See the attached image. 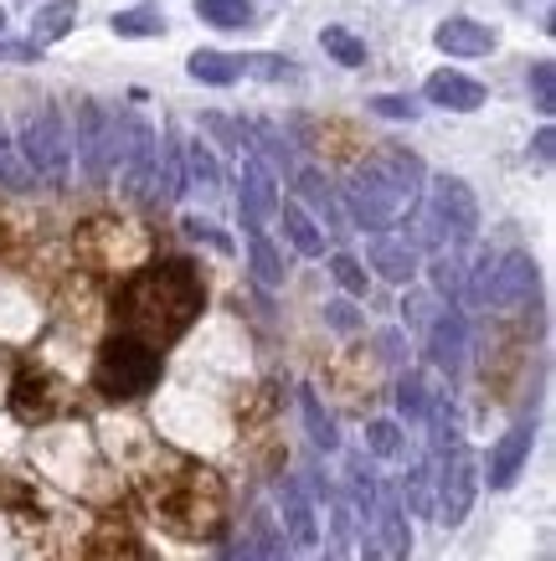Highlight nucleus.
I'll return each instance as SVG.
<instances>
[{"instance_id":"25","label":"nucleus","mask_w":556,"mask_h":561,"mask_svg":"<svg viewBox=\"0 0 556 561\" xmlns=\"http://www.w3.org/2000/svg\"><path fill=\"white\" fill-rule=\"evenodd\" d=\"M196 16L206 26H217V32H242V26H253L258 11L248 0H196Z\"/></svg>"},{"instance_id":"45","label":"nucleus","mask_w":556,"mask_h":561,"mask_svg":"<svg viewBox=\"0 0 556 561\" xmlns=\"http://www.w3.org/2000/svg\"><path fill=\"white\" fill-rule=\"evenodd\" d=\"M552 154H556V135H552V124H546V129L536 135V160L541 165H552Z\"/></svg>"},{"instance_id":"4","label":"nucleus","mask_w":556,"mask_h":561,"mask_svg":"<svg viewBox=\"0 0 556 561\" xmlns=\"http://www.w3.org/2000/svg\"><path fill=\"white\" fill-rule=\"evenodd\" d=\"M16 154L26 160V171L47 186H63L72 171V139H68V124L57 114V103H36L32 114L21 119V135H16Z\"/></svg>"},{"instance_id":"46","label":"nucleus","mask_w":556,"mask_h":561,"mask_svg":"<svg viewBox=\"0 0 556 561\" xmlns=\"http://www.w3.org/2000/svg\"><path fill=\"white\" fill-rule=\"evenodd\" d=\"M382 356L402 360V330H382Z\"/></svg>"},{"instance_id":"1","label":"nucleus","mask_w":556,"mask_h":561,"mask_svg":"<svg viewBox=\"0 0 556 561\" xmlns=\"http://www.w3.org/2000/svg\"><path fill=\"white\" fill-rule=\"evenodd\" d=\"M202 305H206V289H202V278H196V268L181 263V257H170V263H155V268H145L139 278L124 284L118 320L139 341L166 345L202 314Z\"/></svg>"},{"instance_id":"6","label":"nucleus","mask_w":556,"mask_h":561,"mask_svg":"<svg viewBox=\"0 0 556 561\" xmlns=\"http://www.w3.org/2000/svg\"><path fill=\"white\" fill-rule=\"evenodd\" d=\"M118 145H124V119L109 114L99 99L78 103V160L93 186H103L118 171Z\"/></svg>"},{"instance_id":"35","label":"nucleus","mask_w":556,"mask_h":561,"mask_svg":"<svg viewBox=\"0 0 556 561\" xmlns=\"http://www.w3.org/2000/svg\"><path fill=\"white\" fill-rule=\"evenodd\" d=\"M525 83H531V99H536V108L546 114V119H552V108H556V68H552V57H541Z\"/></svg>"},{"instance_id":"50","label":"nucleus","mask_w":556,"mask_h":561,"mask_svg":"<svg viewBox=\"0 0 556 561\" xmlns=\"http://www.w3.org/2000/svg\"><path fill=\"white\" fill-rule=\"evenodd\" d=\"M320 561H325V557H320Z\"/></svg>"},{"instance_id":"24","label":"nucleus","mask_w":556,"mask_h":561,"mask_svg":"<svg viewBox=\"0 0 556 561\" xmlns=\"http://www.w3.org/2000/svg\"><path fill=\"white\" fill-rule=\"evenodd\" d=\"M248 268H253V278L263 284V289H279L288 278V268H284V253L273 248L263 232H248Z\"/></svg>"},{"instance_id":"15","label":"nucleus","mask_w":556,"mask_h":561,"mask_svg":"<svg viewBox=\"0 0 556 561\" xmlns=\"http://www.w3.org/2000/svg\"><path fill=\"white\" fill-rule=\"evenodd\" d=\"M500 36L489 32L485 21H469V16H449L439 21V32H433V47L449 51V57H489Z\"/></svg>"},{"instance_id":"12","label":"nucleus","mask_w":556,"mask_h":561,"mask_svg":"<svg viewBox=\"0 0 556 561\" xmlns=\"http://www.w3.org/2000/svg\"><path fill=\"white\" fill-rule=\"evenodd\" d=\"M531 443H536V423H515L506 438L489 448V490H510L521 479L525 459H531Z\"/></svg>"},{"instance_id":"42","label":"nucleus","mask_w":556,"mask_h":561,"mask_svg":"<svg viewBox=\"0 0 556 561\" xmlns=\"http://www.w3.org/2000/svg\"><path fill=\"white\" fill-rule=\"evenodd\" d=\"M202 124H206V129H212L217 139H227V145H232L237 154L248 150V139H242V129H237V124L227 119V114H202Z\"/></svg>"},{"instance_id":"40","label":"nucleus","mask_w":556,"mask_h":561,"mask_svg":"<svg viewBox=\"0 0 556 561\" xmlns=\"http://www.w3.org/2000/svg\"><path fill=\"white\" fill-rule=\"evenodd\" d=\"M439 309H433V294H407L402 299V320L407 330H428V320H433Z\"/></svg>"},{"instance_id":"20","label":"nucleus","mask_w":556,"mask_h":561,"mask_svg":"<svg viewBox=\"0 0 556 561\" xmlns=\"http://www.w3.org/2000/svg\"><path fill=\"white\" fill-rule=\"evenodd\" d=\"M72 26H78V0H47V5H36V16H32V42L36 47H52Z\"/></svg>"},{"instance_id":"30","label":"nucleus","mask_w":556,"mask_h":561,"mask_svg":"<svg viewBox=\"0 0 556 561\" xmlns=\"http://www.w3.org/2000/svg\"><path fill=\"white\" fill-rule=\"evenodd\" d=\"M320 47L336 57L340 68H366V42L355 32H345V26H325L320 32Z\"/></svg>"},{"instance_id":"5","label":"nucleus","mask_w":556,"mask_h":561,"mask_svg":"<svg viewBox=\"0 0 556 561\" xmlns=\"http://www.w3.org/2000/svg\"><path fill=\"white\" fill-rule=\"evenodd\" d=\"M479 494V463L464 448V438H449L443 448H433V520L443 526H464V515L474 511Z\"/></svg>"},{"instance_id":"10","label":"nucleus","mask_w":556,"mask_h":561,"mask_svg":"<svg viewBox=\"0 0 556 561\" xmlns=\"http://www.w3.org/2000/svg\"><path fill=\"white\" fill-rule=\"evenodd\" d=\"M422 341H428V360H433L443 376L464 371V356H469V324H464V314H458L454 305L439 309V314L428 320Z\"/></svg>"},{"instance_id":"34","label":"nucleus","mask_w":556,"mask_h":561,"mask_svg":"<svg viewBox=\"0 0 556 561\" xmlns=\"http://www.w3.org/2000/svg\"><path fill=\"white\" fill-rule=\"evenodd\" d=\"M366 448L376 454V459H402V454H407L402 433H397V423H387V417L366 427Z\"/></svg>"},{"instance_id":"38","label":"nucleus","mask_w":556,"mask_h":561,"mask_svg":"<svg viewBox=\"0 0 556 561\" xmlns=\"http://www.w3.org/2000/svg\"><path fill=\"white\" fill-rule=\"evenodd\" d=\"M330 273H336V284L345 294H355V299L366 294V268H361L351 253H336V257H330Z\"/></svg>"},{"instance_id":"31","label":"nucleus","mask_w":556,"mask_h":561,"mask_svg":"<svg viewBox=\"0 0 556 561\" xmlns=\"http://www.w3.org/2000/svg\"><path fill=\"white\" fill-rule=\"evenodd\" d=\"M242 72H253L263 83H299V68L288 57H273V51H258V57H242Z\"/></svg>"},{"instance_id":"23","label":"nucleus","mask_w":556,"mask_h":561,"mask_svg":"<svg viewBox=\"0 0 556 561\" xmlns=\"http://www.w3.org/2000/svg\"><path fill=\"white\" fill-rule=\"evenodd\" d=\"M185 186H196L202 196H217V186H222V165L206 139H191V145H185Z\"/></svg>"},{"instance_id":"47","label":"nucleus","mask_w":556,"mask_h":561,"mask_svg":"<svg viewBox=\"0 0 556 561\" xmlns=\"http://www.w3.org/2000/svg\"><path fill=\"white\" fill-rule=\"evenodd\" d=\"M361 561H387V557H382V546H376V541H366V546H361Z\"/></svg>"},{"instance_id":"43","label":"nucleus","mask_w":556,"mask_h":561,"mask_svg":"<svg viewBox=\"0 0 556 561\" xmlns=\"http://www.w3.org/2000/svg\"><path fill=\"white\" fill-rule=\"evenodd\" d=\"M36 57H42V47H36L32 36L26 42H5L0 36V62H36Z\"/></svg>"},{"instance_id":"44","label":"nucleus","mask_w":556,"mask_h":561,"mask_svg":"<svg viewBox=\"0 0 556 561\" xmlns=\"http://www.w3.org/2000/svg\"><path fill=\"white\" fill-rule=\"evenodd\" d=\"M325 320L336 324V330H355V324H361V314H355L345 299H336V305H325Z\"/></svg>"},{"instance_id":"36","label":"nucleus","mask_w":556,"mask_h":561,"mask_svg":"<svg viewBox=\"0 0 556 561\" xmlns=\"http://www.w3.org/2000/svg\"><path fill=\"white\" fill-rule=\"evenodd\" d=\"M351 484H355V515H361V520H371V511H376V494H382V484H376V474H371V469H366L361 459L351 463Z\"/></svg>"},{"instance_id":"29","label":"nucleus","mask_w":556,"mask_h":561,"mask_svg":"<svg viewBox=\"0 0 556 561\" xmlns=\"http://www.w3.org/2000/svg\"><path fill=\"white\" fill-rule=\"evenodd\" d=\"M109 26H114V36H129V42H139V36H166V16L150 11V5L118 11V16H109Z\"/></svg>"},{"instance_id":"48","label":"nucleus","mask_w":556,"mask_h":561,"mask_svg":"<svg viewBox=\"0 0 556 561\" xmlns=\"http://www.w3.org/2000/svg\"><path fill=\"white\" fill-rule=\"evenodd\" d=\"M0 32H5V11H0Z\"/></svg>"},{"instance_id":"37","label":"nucleus","mask_w":556,"mask_h":561,"mask_svg":"<svg viewBox=\"0 0 556 561\" xmlns=\"http://www.w3.org/2000/svg\"><path fill=\"white\" fill-rule=\"evenodd\" d=\"M0 181H5L11 191H32L36 186V175L26 171V160H21V154L5 145V135H0Z\"/></svg>"},{"instance_id":"13","label":"nucleus","mask_w":556,"mask_h":561,"mask_svg":"<svg viewBox=\"0 0 556 561\" xmlns=\"http://www.w3.org/2000/svg\"><path fill=\"white\" fill-rule=\"evenodd\" d=\"M366 257H371V268L382 273L387 284H407L412 273H418V263H422V253L412 248V238H397V232H371V248H366Z\"/></svg>"},{"instance_id":"14","label":"nucleus","mask_w":556,"mask_h":561,"mask_svg":"<svg viewBox=\"0 0 556 561\" xmlns=\"http://www.w3.org/2000/svg\"><path fill=\"white\" fill-rule=\"evenodd\" d=\"M428 103H439L449 114H474V108H485V83H474L469 72H454V68H439L428 83H422Z\"/></svg>"},{"instance_id":"11","label":"nucleus","mask_w":556,"mask_h":561,"mask_svg":"<svg viewBox=\"0 0 556 561\" xmlns=\"http://www.w3.org/2000/svg\"><path fill=\"white\" fill-rule=\"evenodd\" d=\"M536 299V263L531 253H506L489 268V305L495 309H525Z\"/></svg>"},{"instance_id":"32","label":"nucleus","mask_w":556,"mask_h":561,"mask_svg":"<svg viewBox=\"0 0 556 561\" xmlns=\"http://www.w3.org/2000/svg\"><path fill=\"white\" fill-rule=\"evenodd\" d=\"M407 505L418 515H433V459H418L412 463V474H407Z\"/></svg>"},{"instance_id":"26","label":"nucleus","mask_w":556,"mask_h":561,"mask_svg":"<svg viewBox=\"0 0 556 561\" xmlns=\"http://www.w3.org/2000/svg\"><path fill=\"white\" fill-rule=\"evenodd\" d=\"M428 273H433V294L449 299V305H458V294H464V257H458L454 248H439L433 263H428Z\"/></svg>"},{"instance_id":"18","label":"nucleus","mask_w":556,"mask_h":561,"mask_svg":"<svg viewBox=\"0 0 556 561\" xmlns=\"http://www.w3.org/2000/svg\"><path fill=\"white\" fill-rule=\"evenodd\" d=\"M279 217H284V238L294 242V253L325 257V232H320V221L309 217L299 202H279Z\"/></svg>"},{"instance_id":"22","label":"nucleus","mask_w":556,"mask_h":561,"mask_svg":"<svg viewBox=\"0 0 556 561\" xmlns=\"http://www.w3.org/2000/svg\"><path fill=\"white\" fill-rule=\"evenodd\" d=\"M299 196L315 206V217H320L330 232H345V217H340V196H336V186H330L320 171H299Z\"/></svg>"},{"instance_id":"41","label":"nucleus","mask_w":556,"mask_h":561,"mask_svg":"<svg viewBox=\"0 0 556 561\" xmlns=\"http://www.w3.org/2000/svg\"><path fill=\"white\" fill-rule=\"evenodd\" d=\"M371 114H382V119H418V103L412 99H392V93H382V99H371Z\"/></svg>"},{"instance_id":"28","label":"nucleus","mask_w":556,"mask_h":561,"mask_svg":"<svg viewBox=\"0 0 556 561\" xmlns=\"http://www.w3.org/2000/svg\"><path fill=\"white\" fill-rule=\"evenodd\" d=\"M428 402H433V391H428L422 371H402V376H397V412H402L407 423H422V417H428Z\"/></svg>"},{"instance_id":"19","label":"nucleus","mask_w":556,"mask_h":561,"mask_svg":"<svg viewBox=\"0 0 556 561\" xmlns=\"http://www.w3.org/2000/svg\"><path fill=\"white\" fill-rule=\"evenodd\" d=\"M185 72H191L196 83H206V88H232L237 78H242V57H227V51L202 47V51H191V57H185Z\"/></svg>"},{"instance_id":"7","label":"nucleus","mask_w":556,"mask_h":561,"mask_svg":"<svg viewBox=\"0 0 556 561\" xmlns=\"http://www.w3.org/2000/svg\"><path fill=\"white\" fill-rule=\"evenodd\" d=\"M428 211H433V221L443 227V238L454 242V248L474 242V232H479V202H474L469 181H458V175H433Z\"/></svg>"},{"instance_id":"49","label":"nucleus","mask_w":556,"mask_h":561,"mask_svg":"<svg viewBox=\"0 0 556 561\" xmlns=\"http://www.w3.org/2000/svg\"><path fill=\"white\" fill-rule=\"evenodd\" d=\"M269 561H288V557H269Z\"/></svg>"},{"instance_id":"39","label":"nucleus","mask_w":556,"mask_h":561,"mask_svg":"<svg viewBox=\"0 0 556 561\" xmlns=\"http://www.w3.org/2000/svg\"><path fill=\"white\" fill-rule=\"evenodd\" d=\"M181 227H185V238L206 242V248H217V253H232V238H227V232H217V227H212L206 217H185Z\"/></svg>"},{"instance_id":"8","label":"nucleus","mask_w":556,"mask_h":561,"mask_svg":"<svg viewBox=\"0 0 556 561\" xmlns=\"http://www.w3.org/2000/svg\"><path fill=\"white\" fill-rule=\"evenodd\" d=\"M155 154H160V145H155V129L145 119H129L124 114V145H118V171H124V191L129 196H155V186H160V175H155Z\"/></svg>"},{"instance_id":"9","label":"nucleus","mask_w":556,"mask_h":561,"mask_svg":"<svg viewBox=\"0 0 556 561\" xmlns=\"http://www.w3.org/2000/svg\"><path fill=\"white\" fill-rule=\"evenodd\" d=\"M237 217L242 232H263V221L279 217V181L253 150H242V186H237Z\"/></svg>"},{"instance_id":"3","label":"nucleus","mask_w":556,"mask_h":561,"mask_svg":"<svg viewBox=\"0 0 556 561\" xmlns=\"http://www.w3.org/2000/svg\"><path fill=\"white\" fill-rule=\"evenodd\" d=\"M160 381V345L139 341L129 330H118L114 341H103L99 360H93V387L103 397H145Z\"/></svg>"},{"instance_id":"2","label":"nucleus","mask_w":556,"mask_h":561,"mask_svg":"<svg viewBox=\"0 0 556 561\" xmlns=\"http://www.w3.org/2000/svg\"><path fill=\"white\" fill-rule=\"evenodd\" d=\"M422 186H428V165L402 145H387L382 154H371L366 165L351 175L345 186V211L361 232H387L418 206Z\"/></svg>"},{"instance_id":"33","label":"nucleus","mask_w":556,"mask_h":561,"mask_svg":"<svg viewBox=\"0 0 556 561\" xmlns=\"http://www.w3.org/2000/svg\"><path fill=\"white\" fill-rule=\"evenodd\" d=\"M248 135H253L258 145H263V154H258L263 165H284V171H294V150H288V139L279 135L273 124H263V119H258L253 129H248Z\"/></svg>"},{"instance_id":"21","label":"nucleus","mask_w":556,"mask_h":561,"mask_svg":"<svg viewBox=\"0 0 556 561\" xmlns=\"http://www.w3.org/2000/svg\"><path fill=\"white\" fill-rule=\"evenodd\" d=\"M155 175H160V196H166V202H181L185 196V145L175 129H166V145L155 154Z\"/></svg>"},{"instance_id":"16","label":"nucleus","mask_w":556,"mask_h":561,"mask_svg":"<svg viewBox=\"0 0 556 561\" xmlns=\"http://www.w3.org/2000/svg\"><path fill=\"white\" fill-rule=\"evenodd\" d=\"M376 530H382V557L387 561H407L412 557V526H407V505L392 490L376 494V511H371Z\"/></svg>"},{"instance_id":"27","label":"nucleus","mask_w":556,"mask_h":561,"mask_svg":"<svg viewBox=\"0 0 556 561\" xmlns=\"http://www.w3.org/2000/svg\"><path fill=\"white\" fill-rule=\"evenodd\" d=\"M299 408H304V423H309V438H315V448L336 454V448H340V433H336V417L320 408V397L304 387V391H299Z\"/></svg>"},{"instance_id":"17","label":"nucleus","mask_w":556,"mask_h":561,"mask_svg":"<svg viewBox=\"0 0 556 561\" xmlns=\"http://www.w3.org/2000/svg\"><path fill=\"white\" fill-rule=\"evenodd\" d=\"M279 500H284V526H288V541L299 546V551H309V546H320V520H315V505L304 500V490L294 484V479H284V484H279Z\"/></svg>"}]
</instances>
